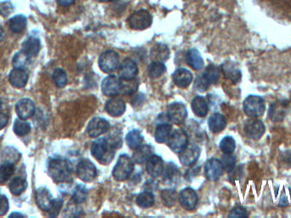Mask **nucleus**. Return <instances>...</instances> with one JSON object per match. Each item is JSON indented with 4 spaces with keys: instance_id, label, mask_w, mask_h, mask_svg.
I'll return each instance as SVG.
<instances>
[{
    "instance_id": "nucleus-1",
    "label": "nucleus",
    "mask_w": 291,
    "mask_h": 218,
    "mask_svg": "<svg viewBox=\"0 0 291 218\" xmlns=\"http://www.w3.org/2000/svg\"><path fill=\"white\" fill-rule=\"evenodd\" d=\"M48 173L56 183H68L72 178L73 168L67 159L56 158L49 162Z\"/></svg>"
},
{
    "instance_id": "nucleus-2",
    "label": "nucleus",
    "mask_w": 291,
    "mask_h": 218,
    "mask_svg": "<svg viewBox=\"0 0 291 218\" xmlns=\"http://www.w3.org/2000/svg\"><path fill=\"white\" fill-rule=\"evenodd\" d=\"M114 145L106 138H98L92 146L91 153L95 159L102 165H107L113 159Z\"/></svg>"
},
{
    "instance_id": "nucleus-3",
    "label": "nucleus",
    "mask_w": 291,
    "mask_h": 218,
    "mask_svg": "<svg viewBox=\"0 0 291 218\" xmlns=\"http://www.w3.org/2000/svg\"><path fill=\"white\" fill-rule=\"evenodd\" d=\"M243 109L245 114L250 118H259L265 113L266 103L262 97L250 95L245 98L243 104Z\"/></svg>"
},
{
    "instance_id": "nucleus-4",
    "label": "nucleus",
    "mask_w": 291,
    "mask_h": 218,
    "mask_svg": "<svg viewBox=\"0 0 291 218\" xmlns=\"http://www.w3.org/2000/svg\"><path fill=\"white\" fill-rule=\"evenodd\" d=\"M134 170V160L127 154H122L118 158V161L115 165L112 176L114 179L118 182L126 180Z\"/></svg>"
},
{
    "instance_id": "nucleus-5",
    "label": "nucleus",
    "mask_w": 291,
    "mask_h": 218,
    "mask_svg": "<svg viewBox=\"0 0 291 218\" xmlns=\"http://www.w3.org/2000/svg\"><path fill=\"white\" fill-rule=\"evenodd\" d=\"M153 23V17L146 9L135 11L128 18L129 27L135 30H144L150 27Z\"/></svg>"
},
{
    "instance_id": "nucleus-6",
    "label": "nucleus",
    "mask_w": 291,
    "mask_h": 218,
    "mask_svg": "<svg viewBox=\"0 0 291 218\" xmlns=\"http://www.w3.org/2000/svg\"><path fill=\"white\" fill-rule=\"evenodd\" d=\"M98 64L101 71L106 74H111L118 68L119 56L114 50H106L100 55Z\"/></svg>"
},
{
    "instance_id": "nucleus-7",
    "label": "nucleus",
    "mask_w": 291,
    "mask_h": 218,
    "mask_svg": "<svg viewBox=\"0 0 291 218\" xmlns=\"http://www.w3.org/2000/svg\"><path fill=\"white\" fill-rule=\"evenodd\" d=\"M123 82L120 78L116 75H108L101 83V92L106 97H115L122 93Z\"/></svg>"
},
{
    "instance_id": "nucleus-8",
    "label": "nucleus",
    "mask_w": 291,
    "mask_h": 218,
    "mask_svg": "<svg viewBox=\"0 0 291 218\" xmlns=\"http://www.w3.org/2000/svg\"><path fill=\"white\" fill-rule=\"evenodd\" d=\"M244 131L248 138L258 141L264 135L266 126L262 120H259L257 118H251L245 122Z\"/></svg>"
},
{
    "instance_id": "nucleus-9",
    "label": "nucleus",
    "mask_w": 291,
    "mask_h": 218,
    "mask_svg": "<svg viewBox=\"0 0 291 218\" xmlns=\"http://www.w3.org/2000/svg\"><path fill=\"white\" fill-rule=\"evenodd\" d=\"M77 175L80 180L90 183L97 177V169L91 160L82 159L77 166Z\"/></svg>"
},
{
    "instance_id": "nucleus-10",
    "label": "nucleus",
    "mask_w": 291,
    "mask_h": 218,
    "mask_svg": "<svg viewBox=\"0 0 291 218\" xmlns=\"http://www.w3.org/2000/svg\"><path fill=\"white\" fill-rule=\"evenodd\" d=\"M167 142L171 150L179 153L189 144V137L184 130H177L171 133Z\"/></svg>"
},
{
    "instance_id": "nucleus-11",
    "label": "nucleus",
    "mask_w": 291,
    "mask_h": 218,
    "mask_svg": "<svg viewBox=\"0 0 291 218\" xmlns=\"http://www.w3.org/2000/svg\"><path fill=\"white\" fill-rule=\"evenodd\" d=\"M223 171L221 160L212 158L206 161L204 165V175L206 178L210 182L219 180L223 174Z\"/></svg>"
},
{
    "instance_id": "nucleus-12",
    "label": "nucleus",
    "mask_w": 291,
    "mask_h": 218,
    "mask_svg": "<svg viewBox=\"0 0 291 218\" xmlns=\"http://www.w3.org/2000/svg\"><path fill=\"white\" fill-rule=\"evenodd\" d=\"M110 129L108 121L100 117H96L90 121L87 126V132L91 137H98L107 132Z\"/></svg>"
},
{
    "instance_id": "nucleus-13",
    "label": "nucleus",
    "mask_w": 291,
    "mask_h": 218,
    "mask_svg": "<svg viewBox=\"0 0 291 218\" xmlns=\"http://www.w3.org/2000/svg\"><path fill=\"white\" fill-rule=\"evenodd\" d=\"M200 155L199 147L195 144H188L179 153L180 162L186 166H191L197 162Z\"/></svg>"
},
{
    "instance_id": "nucleus-14",
    "label": "nucleus",
    "mask_w": 291,
    "mask_h": 218,
    "mask_svg": "<svg viewBox=\"0 0 291 218\" xmlns=\"http://www.w3.org/2000/svg\"><path fill=\"white\" fill-rule=\"evenodd\" d=\"M289 109V103L287 101H277L271 104L268 111V117L274 122H280L286 118Z\"/></svg>"
},
{
    "instance_id": "nucleus-15",
    "label": "nucleus",
    "mask_w": 291,
    "mask_h": 218,
    "mask_svg": "<svg viewBox=\"0 0 291 218\" xmlns=\"http://www.w3.org/2000/svg\"><path fill=\"white\" fill-rule=\"evenodd\" d=\"M187 116L188 110L182 103H174L168 108V117L175 124H182L185 121Z\"/></svg>"
},
{
    "instance_id": "nucleus-16",
    "label": "nucleus",
    "mask_w": 291,
    "mask_h": 218,
    "mask_svg": "<svg viewBox=\"0 0 291 218\" xmlns=\"http://www.w3.org/2000/svg\"><path fill=\"white\" fill-rule=\"evenodd\" d=\"M138 67L132 59L126 58L118 68V76L124 80H134L138 74Z\"/></svg>"
},
{
    "instance_id": "nucleus-17",
    "label": "nucleus",
    "mask_w": 291,
    "mask_h": 218,
    "mask_svg": "<svg viewBox=\"0 0 291 218\" xmlns=\"http://www.w3.org/2000/svg\"><path fill=\"white\" fill-rule=\"evenodd\" d=\"M179 201L181 206L185 210L193 211L197 207L198 202V196L194 189H185L181 192L179 195Z\"/></svg>"
},
{
    "instance_id": "nucleus-18",
    "label": "nucleus",
    "mask_w": 291,
    "mask_h": 218,
    "mask_svg": "<svg viewBox=\"0 0 291 218\" xmlns=\"http://www.w3.org/2000/svg\"><path fill=\"white\" fill-rule=\"evenodd\" d=\"M54 199L50 194V190L46 188H39L36 191V203L38 208L44 212H49L52 207Z\"/></svg>"
},
{
    "instance_id": "nucleus-19",
    "label": "nucleus",
    "mask_w": 291,
    "mask_h": 218,
    "mask_svg": "<svg viewBox=\"0 0 291 218\" xmlns=\"http://www.w3.org/2000/svg\"><path fill=\"white\" fill-rule=\"evenodd\" d=\"M18 117L21 119H27L32 117L35 112V105L31 99L23 98L18 102L15 106Z\"/></svg>"
},
{
    "instance_id": "nucleus-20",
    "label": "nucleus",
    "mask_w": 291,
    "mask_h": 218,
    "mask_svg": "<svg viewBox=\"0 0 291 218\" xmlns=\"http://www.w3.org/2000/svg\"><path fill=\"white\" fill-rule=\"evenodd\" d=\"M172 79L180 88H187L193 82V74L186 68H178L172 74Z\"/></svg>"
},
{
    "instance_id": "nucleus-21",
    "label": "nucleus",
    "mask_w": 291,
    "mask_h": 218,
    "mask_svg": "<svg viewBox=\"0 0 291 218\" xmlns=\"http://www.w3.org/2000/svg\"><path fill=\"white\" fill-rule=\"evenodd\" d=\"M146 168H147V173L150 175L151 177H159L164 172L165 165L161 157L153 155L147 160Z\"/></svg>"
},
{
    "instance_id": "nucleus-22",
    "label": "nucleus",
    "mask_w": 291,
    "mask_h": 218,
    "mask_svg": "<svg viewBox=\"0 0 291 218\" xmlns=\"http://www.w3.org/2000/svg\"><path fill=\"white\" fill-rule=\"evenodd\" d=\"M105 109L106 112L112 117H120L125 112L126 105L120 98H112L106 102Z\"/></svg>"
},
{
    "instance_id": "nucleus-23",
    "label": "nucleus",
    "mask_w": 291,
    "mask_h": 218,
    "mask_svg": "<svg viewBox=\"0 0 291 218\" xmlns=\"http://www.w3.org/2000/svg\"><path fill=\"white\" fill-rule=\"evenodd\" d=\"M9 83L15 88H23L28 81V74L25 69L15 68L9 74Z\"/></svg>"
},
{
    "instance_id": "nucleus-24",
    "label": "nucleus",
    "mask_w": 291,
    "mask_h": 218,
    "mask_svg": "<svg viewBox=\"0 0 291 218\" xmlns=\"http://www.w3.org/2000/svg\"><path fill=\"white\" fill-rule=\"evenodd\" d=\"M221 70L225 78L227 80H231L232 82L237 84V83L241 80V71L238 68V66L236 65L235 63H233V62H225L221 66Z\"/></svg>"
},
{
    "instance_id": "nucleus-25",
    "label": "nucleus",
    "mask_w": 291,
    "mask_h": 218,
    "mask_svg": "<svg viewBox=\"0 0 291 218\" xmlns=\"http://www.w3.org/2000/svg\"><path fill=\"white\" fill-rule=\"evenodd\" d=\"M153 147L150 145H141V147L135 149L133 154L134 162L142 165L147 162V160L153 156Z\"/></svg>"
},
{
    "instance_id": "nucleus-26",
    "label": "nucleus",
    "mask_w": 291,
    "mask_h": 218,
    "mask_svg": "<svg viewBox=\"0 0 291 218\" xmlns=\"http://www.w3.org/2000/svg\"><path fill=\"white\" fill-rule=\"evenodd\" d=\"M41 47L39 38L30 36L22 44V51L29 56H35L38 55Z\"/></svg>"
},
{
    "instance_id": "nucleus-27",
    "label": "nucleus",
    "mask_w": 291,
    "mask_h": 218,
    "mask_svg": "<svg viewBox=\"0 0 291 218\" xmlns=\"http://www.w3.org/2000/svg\"><path fill=\"white\" fill-rule=\"evenodd\" d=\"M192 110L197 117L203 118L209 112V107L205 99L203 97H196L192 101Z\"/></svg>"
},
{
    "instance_id": "nucleus-28",
    "label": "nucleus",
    "mask_w": 291,
    "mask_h": 218,
    "mask_svg": "<svg viewBox=\"0 0 291 218\" xmlns=\"http://www.w3.org/2000/svg\"><path fill=\"white\" fill-rule=\"evenodd\" d=\"M208 124L211 132L220 133L226 128V119L223 115L216 112L209 117Z\"/></svg>"
},
{
    "instance_id": "nucleus-29",
    "label": "nucleus",
    "mask_w": 291,
    "mask_h": 218,
    "mask_svg": "<svg viewBox=\"0 0 291 218\" xmlns=\"http://www.w3.org/2000/svg\"><path fill=\"white\" fill-rule=\"evenodd\" d=\"M187 62L194 70H201L203 67V59L199 51L196 49H191L187 53Z\"/></svg>"
},
{
    "instance_id": "nucleus-30",
    "label": "nucleus",
    "mask_w": 291,
    "mask_h": 218,
    "mask_svg": "<svg viewBox=\"0 0 291 218\" xmlns=\"http://www.w3.org/2000/svg\"><path fill=\"white\" fill-rule=\"evenodd\" d=\"M125 141L130 149L135 150L142 145L143 136L141 135V131H139L138 130H132L127 134Z\"/></svg>"
},
{
    "instance_id": "nucleus-31",
    "label": "nucleus",
    "mask_w": 291,
    "mask_h": 218,
    "mask_svg": "<svg viewBox=\"0 0 291 218\" xmlns=\"http://www.w3.org/2000/svg\"><path fill=\"white\" fill-rule=\"evenodd\" d=\"M27 180L21 177H15L9 185V191L11 192L12 195L15 196L21 195L27 189Z\"/></svg>"
},
{
    "instance_id": "nucleus-32",
    "label": "nucleus",
    "mask_w": 291,
    "mask_h": 218,
    "mask_svg": "<svg viewBox=\"0 0 291 218\" xmlns=\"http://www.w3.org/2000/svg\"><path fill=\"white\" fill-rule=\"evenodd\" d=\"M171 130H172L171 125L168 124L167 123L158 125L156 130H155V134H154L156 142H159V143L168 142V140L171 135Z\"/></svg>"
},
{
    "instance_id": "nucleus-33",
    "label": "nucleus",
    "mask_w": 291,
    "mask_h": 218,
    "mask_svg": "<svg viewBox=\"0 0 291 218\" xmlns=\"http://www.w3.org/2000/svg\"><path fill=\"white\" fill-rule=\"evenodd\" d=\"M27 19L25 15H15L9 21V28L13 33H21L25 29V27H27Z\"/></svg>"
},
{
    "instance_id": "nucleus-34",
    "label": "nucleus",
    "mask_w": 291,
    "mask_h": 218,
    "mask_svg": "<svg viewBox=\"0 0 291 218\" xmlns=\"http://www.w3.org/2000/svg\"><path fill=\"white\" fill-rule=\"evenodd\" d=\"M155 203V198L153 193L144 191L141 193L136 198V204L141 208H150Z\"/></svg>"
},
{
    "instance_id": "nucleus-35",
    "label": "nucleus",
    "mask_w": 291,
    "mask_h": 218,
    "mask_svg": "<svg viewBox=\"0 0 291 218\" xmlns=\"http://www.w3.org/2000/svg\"><path fill=\"white\" fill-rule=\"evenodd\" d=\"M30 62H31V56H28L21 50V51H19L15 54V56L13 57L12 65L15 68L25 69L27 67H28Z\"/></svg>"
},
{
    "instance_id": "nucleus-36",
    "label": "nucleus",
    "mask_w": 291,
    "mask_h": 218,
    "mask_svg": "<svg viewBox=\"0 0 291 218\" xmlns=\"http://www.w3.org/2000/svg\"><path fill=\"white\" fill-rule=\"evenodd\" d=\"M203 75L209 85H212V84H216L219 81L221 77V71H220V68H217L216 66L209 65L206 68Z\"/></svg>"
},
{
    "instance_id": "nucleus-37",
    "label": "nucleus",
    "mask_w": 291,
    "mask_h": 218,
    "mask_svg": "<svg viewBox=\"0 0 291 218\" xmlns=\"http://www.w3.org/2000/svg\"><path fill=\"white\" fill-rule=\"evenodd\" d=\"M13 130L17 136H26L31 131V125L28 122L25 121V119L16 118L13 125Z\"/></svg>"
},
{
    "instance_id": "nucleus-38",
    "label": "nucleus",
    "mask_w": 291,
    "mask_h": 218,
    "mask_svg": "<svg viewBox=\"0 0 291 218\" xmlns=\"http://www.w3.org/2000/svg\"><path fill=\"white\" fill-rule=\"evenodd\" d=\"M15 167L13 163H3L0 165V183H4L15 173Z\"/></svg>"
},
{
    "instance_id": "nucleus-39",
    "label": "nucleus",
    "mask_w": 291,
    "mask_h": 218,
    "mask_svg": "<svg viewBox=\"0 0 291 218\" xmlns=\"http://www.w3.org/2000/svg\"><path fill=\"white\" fill-rule=\"evenodd\" d=\"M166 71L165 64L159 61H154L148 67V74L151 79H158Z\"/></svg>"
},
{
    "instance_id": "nucleus-40",
    "label": "nucleus",
    "mask_w": 291,
    "mask_h": 218,
    "mask_svg": "<svg viewBox=\"0 0 291 218\" xmlns=\"http://www.w3.org/2000/svg\"><path fill=\"white\" fill-rule=\"evenodd\" d=\"M88 197V190L84 185H77L73 193L72 200L77 205L85 203Z\"/></svg>"
},
{
    "instance_id": "nucleus-41",
    "label": "nucleus",
    "mask_w": 291,
    "mask_h": 218,
    "mask_svg": "<svg viewBox=\"0 0 291 218\" xmlns=\"http://www.w3.org/2000/svg\"><path fill=\"white\" fill-rule=\"evenodd\" d=\"M162 201L165 204V207H171L175 206L177 202V193L174 189H165L161 193Z\"/></svg>"
},
{
    "instance_id": "nucleus-42",
    "label": "nucleus",
    "mask_w": 291,
    "mask_h": 218,
    "mask_svg": "<svg viewBox=\"0 0 291 218\" xmlns=\"http://www.w3.org/2000/svg\"><path fill=\"white\" fill-rule=\"evenodd\" d=\"M235 140L232 136H225L220 142V149L225 154H232L235 150Z\"/></svg>"
},
{
    "instance_id": "nucleus-43",
    "label": "nucleus",
    "mask_w": 291,
    "mask_h": 218,
    "mask_svg": "<svg viewBox=\"0 0 291 218\" xmlns=\"http://www.w3.org/2000/svg\"><path fill=\"white\" fill-rule=\"evenodd\" d=\"M53 81L56 87L63 88L68 83V77L62 68H56L53 73Z\"/></svg>"
},
{
    "instance_id": "nucleus-44",
    "label": "nucleus",
    "mask_w": 291,
    "mask_h": 218,
    "mask_svg": "<svg viewBox=\"0 0 291 218\" xmlns=\"http://www.w3.org/2000/svg\"><path fill=\"white\" fill-rule=\"evenodd\" d=\"M170 55L169 50L165 45H162V44H159L156 47L153 48L152 50V57L153 59H155V61H165V60L168 59Z\"/></svg>"
},
{
    "instance_id": "nucleus-45",
    "label": "nucleus",
    "mask_w": 291,
    "mask_h": 218,
    "mask_svg": "<svg viewBox=\"0 0 291 218\" xmlns=\"http://www.w3.org/2000/svg\"><path fill=\"white\" fill-rule=\"evenodd\" d=\"M221 162L224 171L230 173L235 169L237 159L234 155H232V154H225L224 153L223 156L221 157Z\"/></svg>"
},
{
    "instance_id": "nucleus-46",
    "label": "nucleus",
    "mask_w": 291,
    "mask_h": 218,
    "mask_svg": "<svg viewBox=\"0 0 291 218\" xmlns=\"http://www.w3.org/2000/svg\"><path fill=\"white\" fill-rule=\"evenodd\" d=\"M164 178L165 180L168 182H174L177 179V177L179 175V171L178 168L176 165H174L172 163H169V165L166 166V168L164 170Z\"/></svg>"
},
{
    "instance_id": "nucleus-47",
    "label": "nucleus",
    "mask_w": 291,
    "mask_h": 218,
    "mask_svg": "<svg viewBox=\"0 0 291 218\" xmlns=\"http://www.w3.org/2000/svg\"><path fill=\"white\" fill-rule=\"evenodd\" d=\"M9 147L5 148V150L3 151V155H2V159H3V163H14L16 162L18 159H20V153H18L17 151L15 150V148L10 147V150H9Z\"/></svg>"
},
{
    "instance_id": "nucleus-48",
    "label": "nucleus",
    "mask_w": 291,
    "mask_h": 218,
    "mask_svg": "<svg viewBox=\"0 0 291 218\" xmlns=\"http://www.w3.org/2000/svg\"><path fill=\"white\" fill-rule=\"evenodd\" d=\"M125 83H123V90L122 93L127 95L134 94L138 88V82L134 79L131 80H124Z\"/></svg>"
},
{
    "instance_id": "nucleus-49",
    "label": "nucleus",
    "mask_w": 291,
    "mask_h": 218,
    "mask_svg": "<svg viewBox=\"0 0 291 218\" xmlns=\"http://www.w3.org/2000/svg\"><path fill=\"white\" fill-rule=\"evenodd\" d=\"M209 85L208 81L204 79L203 75H198L194 81V88L197 90V92H204L209 88Z\"/></svg>"
},
{
    "instance_id": "nucleus-50",
    "label": "nucleus",
    "mask_w": 291,
    "mask_h": 218,
    "mask_svg": "<svg viewBox=\"0 0 291 218\" xmlns=\"http://www.w3.org/2000/svg\"><path fill=\"white\" fill-rule=\"evenodd\" d=\"M250 214L248 213L246 208L242 206H236L235 207H233L231 211H230L228 217H239V218H247L249 217Z\"/></svg>"
},
{
    "instance_id": "nucleus-51",
    "label": "nucleus",
    "mask_w": 291,
    "mask_h": 218,
    "mask_svg": "<svg viewBox=\"0 0 291 218\" xmlns=\"http://www.w3.org/2000/svg\"><path fill=\"white\" fill-rule=\"evenodd\" d=\"M62 204L63 201L62 200L57 199V200H54L53 204H52V207L50 208V211L48 212L50 214V217L51 218H56L59 214L60 211L62 209Z\"/></svg>"
},
{
    "instance_id": "nucleus-52",
    "label": "nucleus",
    "mask_w": 291,
    "mask_h": 218,
    "mask_svg": "<svg viewBox=\"0 0 291 218\" xmlns=\"http://www.w3.org/2000/svg\"><path fill=\"white\" fill-rule=\"evenodd\" d=\"M14 11V6L10 2H3L0 3V15L3 17L9 16Z\"/></svg>"
},
{
    "instance_id": "nucleus-53",
    "label": "nucleus",
    "mask_w": 291,
    "mask_h": 218,
    "mask_svg": "<svg viewBox=\"0 0 291 218\" xmlns=\"http://www.w3.org/2000/svg\"><path fill=\"white\" fill-rule=\"evenodd\" d=\"M9 201L4 195H0V217L5 215L9 211Z\"/></svg>"
},
{
    "instance_id": "nucleus-54",
    "label": "nucleus",
    "mask_w": 291,
    "mask_h": 218,
    "mask_svg": "<svg viewBox=\"0 0 291 218\" xmlns=\"http://www.w3.org/2000/svg\"><path fill=\"white\" fill-rule=\"evenodd\" d=\"M282 159L283 162L291 166V150L286 151L285 153H283Z\"/></svg>"
},
{
    "instance_id": "nucleus-55",
    "label": "nucleus",
    "mask_w": 291,
    "mask_h": 218,
    "mask_svg": "<svg viewBox=\"0 0 291 218\" xmlns=\"http://www.w3.org/2000/svg\"><path fill=\"white\" fill-rule=\"evenodd\" d=\"M8 116L4 114V113H0V130H2L3 128L6 126V124H8Z\"/></svg>"
},
{
    "instance_id": "nucleus-56",
    "label": "nucleus",
    "mask_w": 291,
    "mask_h": 218,
    "mask_svg": "<svg viewBox=\"0 0 291 218\" xmlns=\"http://www.w3.org/2000/svg\"><path fill=\"white\" fill-rule=\"evenodd\" d=\"M58 4L61 6H70L75 3L76 0H56Z\"/></svg>"
},
{
    "instance_id": "nucleus-57",
    "label": "nucleus",
    "mask_w": 291,
    "mask_h": 218,
    "mask_svg": "<svg viewBox=\"0 0 291 218\" xmlns=\"http://www.w3.org/2000/svg\"><path fill=\"white\" fill-rule=\"evenodd\" d=\"M15 217H17V218H20V217H21V218H23V215H22V214H21V213H12V214H10V215H9V218H15Z\"/></svg>"
},
{
    "instance_id": "nucleus-58",
    "label": "nucleus",
    "mask_w": 291,
    "mask_h": 218,
    "mask_svg": "<svg viewBox=\"0 0 291 218\" xmlns=\"http://www.w3.org/2000/svg\"><path fill=\"white\" fill-rule=\"evenodd\" d=\"M95 1H97L98 3H109V2H112L114 0H95Z\"/></svg>"
},
{
    "instance_id": "nucleus-59",
    "label": "nucleus",
    "mask_w": 291,
    "mask_h": 218,
    "mask_svg": "<svg viewBox=\"0 0 291 218\" xmlns=\"http://www.w3.org/2000/svg\"><path fill=\"white\" fill-rule=\"evenodd\" d=\"M4 38V33H3V30L0 28V42L3 41Z\"/></svg>"
},
{
    "instance_id": "nucleus-60",
    "label": "nucleus",
    "mask_w": 291,
    "mask_h": 218,
    "mask_svg": "<svg viewBox=\"0 0 291 218\" xmlns=\"http://www.w3.org/2000/svg\"><path fill=\"white\" fill-rule=\"evenodd\" d=\"M2 108V101L0 100V109Z\"/></svg>"
}]
</instances>
